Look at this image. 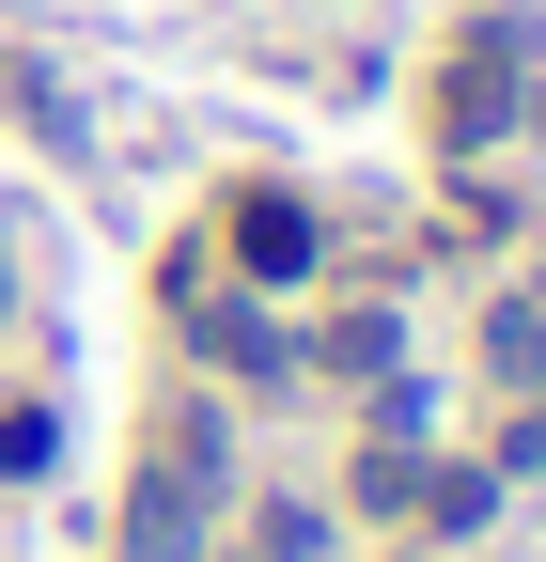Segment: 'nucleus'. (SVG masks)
Returning <instances> with one entry per match:
<instances>
[{"label":"nucleus","mask_w":546,"mask_h":562,"mask_svg":"<svg viewBox=\"0 0 546 562\" xmlns=\"http://www.w3.org/2000/svg\"><path fill=\"white\" fill-rule=\"evenodd\" d=\"M219 469H235L219 422L187 406L172 438H157V469H141V501H125V562H187V547H203V501H219Z\"/></svg>","instance_id":"f257e3e1"},{"label":"nucleus","mask_w":546,"mask_h":562,"mask_svg":"<svg viewBox=\"0 0 546 562\" xmlns=\"http://www.w3.org/2000/svg\"><path fill=\"white\" fill-rule=\"evenodd\" d=\"M515 110H531V94H515V32H485V47L437 79V140H500Z\"/></svg>","instance_id":"f03ea898"},{"label":"nucleus","mask_w":546,"mask_h":562,"mask_svg":"<svg viewBox=\"0 0 546 562\" xmlns=\"http://www.w3.org/2000/svg\"><path fill=\"white\" fill-rule=\"evenodd\" d=\"M235 250H250L265 281H297V266H312V203H282V188H265V203H235Z\"/></svg>","instance_id":"7ed1b4c3"},{"label":"nucleus","mask_w":546,"mask_h":562,"mask_svg":"<svg viewBox=\"0 0 546 562\" xmlns=\"http://www.w3.org/2000/svg\"><path fill=\"white\" fill-rule=\"evenodd\" d=\"M485 344H500V375H546V281H515V297H500V328H485Z\"/></svg>","instance_id":"20e7f679"},{"label":"nucleus","mask_w":546,"mask_h":562,"mask_svg":"<svg viewBox=\"0 0 546 562\" xmlns=\"http://www.w3.org/2000/svg\"><path fill=\"white\" fill-rule=\"evenodd\" d=\"M360 501H375V516H422V453L375 438V453H360Z\"/></svg>","instance_id":"39448f33"},{"label":"nucleus","mask_w":546,"mask_h":562,"mask_svg":"<svg viewBox=\"0 0 546 562\" xmlns=\"http://www.w3.org/2000/svg\"><path fill=\"white\" fill-rule=\"evenodd\" d=\"M250 547H265V562H328V516H312V501H265Z\"/></svg>","instance_id":"423d86ee"},{"label":"nucleus","mask_w":546,"mask_h":562,"mask_svg":"<svg viewBox=\"0 0 546 562\" xmlns=\"http://www.w3.org/2000/svg\"><path fill=\"white\" fill-rule=\"evenodd\" d=\"M47 453H62V406H0V469H16V484H32Z\"/></svg>","instance_id":"0eeeda50"},{"label":"nucleus","mask_w":546,"mask_h":562,"mask_svg":"<svg viewBox=\"0 0 546 562\" xmlns=\"http://www.w3.org/2000/svg\"><path fill=\"white\" fill-rule=\"evenodd\" d=\"M0 313H16V266H0Z\"/></svg>","instance_id":"6e6552de"}]
</instances>
